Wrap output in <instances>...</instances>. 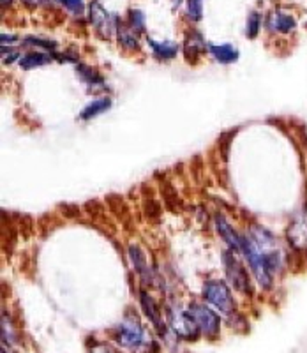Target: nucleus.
<instances>
[{"label": "nucleus", "instance_id": "ddd939ff", "mask_svg": "<svg viewBox=\"0 0 307 353\" xmlns=\"http://www.w3.org/2000/svg\"><path fill=\"white\" fill-rule=\"evenodd\" d=\"M148 46L152 48V52L156 53L157 59H163V61H170L179 52V46L172 41H154L148 39Z\"/></svg>", "mask_w": 307, "mask_h": 353}, {"label": "nucleus", "instance_id": "7ed1b4c3", "mask_svg": "<svg viewBox=\"0 0 307 353\" xmlns=\"http://www.w3.org/2000/svg\"><path fill=\"white\" fill-rule=\"evenodd\" d=\"M115 341L119 343L122 348L136 350L140 348L145 341V330L141 327V323L136 318L128 316L119 327L115 329Z\"/></svg>", "mask_w": 307, "mask_h": 353}, {"label": "nucleus", "instance_id": "393cba45", "mask_svg": "<svg viewBox=\"0 0 307 353\" xmlns=\"http://www.w3.org/2000/svg\"><path fill=\"white\" fill-rule=\"evenodd\" d=\"M173 2H175V4H180V2H182V0H173Z\"/></svg>", "mask_w": 307, "mask_h": 353}, {"label": "nucleus", "instance_id": "a211bd4d", "mask_svg": "<svg viewBox=\"0 0 307 353\" xmlns=\"http://www.w3.org/2000/svg\"><path fill=\"white\" fill-rule=\"evenodd\" d=\"M78 72H80L81 80L87 81V83L92 85V87L103 85V78H101L96 71H92L90 68H87V65H78Z\"/></svg>", "mask_w": 307, "mask_h": 353}, {"label": "nucleus", "instance_id": "4468645a", "mask_svg": "<svg viewBox=\"0 0 307 353\" xmlns=\"http://www.w3.org/2000/svg\"><path fill=\"white\" fill-rule=\"evenodd\" d=\"M110 106H112V101H110L108 97H101V99L92 101L90 105H88L87 108L80 113V119L81 121H90V119H94V117H97V115H101V113L106 112Z\"/></svg>", "mask_w": 307, "mask_h": 353}, {"label": "nucleus", "instance_id": "6e6552de", "mask_svg": "<svg viewBox=\"0 0 307 353\" xmlns=\"http://www.w3.org/2000/svg\"><path fill=\"white\" fill-rule=\"evenodd\" d=\"M288 241L295 249L307 251V207L297 214L288 226Z\"/></svg>", "mask_w": 307, "mask_h": 353}, {"label": "nucleus", "instance_id": "412c9836", "mask_svg": "<svg viewBox=\"0 0 307 353\" xmlns=\"http://www.w3.org/2000/svg\"><path fill=\"white\" fill-rule=\"evenodd\" d=\"M129 23H131V30H135V32H141L145 27V18L143 14H141V11L132 9V11L129 12Z\"/></svg>", "mask_w": 307, "mask_h": 353}, {"label": "nucleus", "instance_id": "9b49d317", "mask_svg": "<svg viewBox=\"0 0 307 353\" xmlns=\"http://www.w3.org/2000/svg\"><path fill=\"white\" fill-rule=\"evenodd\" d=\"M216 226L221 237L226 241V244L233 249V251H242V237H239L232 225L224 219L223 216H216Z\"/></svg>", "mask_w": 307, "mask_h": 353}, {"label": "nucleus", "instance_id": "f257e3e1", "mask_svg": "<svg viewBox=\"0 0 307 353\" xmlns=\"http://www.w3.org/2000/svg\"><path fill=\"white\" fill-rule=\"evenodd\" d=\"M242 253L248 258L258 285L270 290L275 274H279L286 263V256L277 239L267 228L256 226L248 237H242Z\"/></svg>", "mask_w": 307, "mask_h": 353}, {"label": "nucleus", "instance_id": "6ab92c4d", "mask_svg": "<svg viewBox=\"0 0 307 353\" xmlns=\"http://www.w3.org/2000/svg\"><path fill=\"white\" fill-rule=\"evenodd\" d=\"M188 14L191 20H201V17H204V0H188Z\"/></svg>", "mask_w": 307, "mask_h": 353}, {"label": "nucleus", "instance_id": "f03ea898", "mask_svg": "<svg viewBox=\"0 0 307 353\" xmlns=\"http://www.w3.org/2000/svg\"><path fill=\"white\" fill-rule=\"evenodd\" d=\"M204 299L212 307L223 313L224 316H230L235 311V301L228 288V285L221 279H210L204 285Z\"/></svg>", "mask_w": 307, "mask_h": 353}, {"label": "nucleus", "instance_id": "1a4fd4ad", "mask_svg": "<svg viewBox=\"0 0 307 353\" xmlns=\"http://www.w3.org/2000/svg\"><path fill=\"white\" fill-rule=\"evenodd\" d=\"M268 30L277 34H291L297 28V20L290 12L274 11L267 20Z\"/></svg>", "mask_w": 307, "mask_h": 353}, {"label": "nucleus", "instance_id": "4be33fe9", "mask_svg": "<svg viewBox=\"0 0 307 353\" xmlns=\"http://www.w3.org/2000/svg\"><path fill=\"white\" fill-rule=\"evenodd\" d=\"M57 2L64 6L71 12H75V14H83V0H57Z\"/></svg>", "mask_w": 307, "mask_h": 353}, {"label": "nucleus", "instance_id": "39448f33", "mask_svg": "<svg viewBox=\"0 0 307 353\" xmlns=\"http://www.w3.org/2000/svg\"><path fill=\"white\" fill-rule=\"evenodd\" d=\"M189 313L195 318L199 332H204L207 337H216L219 334L221 320L208 305L196 302V304L189 305Z\"/></svg>", "mask_w": 307, "mask_h": 353}, {"label": "nucleus", "instance_id": "5701e85b", "mask_svg": "<svg viewBox=\"0 0 307 353\" xmlns=\"http://www.w3.org/2000/svg\"><path fill=\"white\" fill-rule=\"evenodd\" d=\"M90 353H120V352L117 348H113L112 345H106V343H99V345H96L94 348L90 350Z\"/></svg>", "mask_w": 307, "mask_h": 353}, {"label": "nucleus", "instance_id": "20e7f679", "mask_svg": "<svg viewBox=\"0 0 307 353\" xmlns=\"http://www.w3.org/2000/svg\"><path fill=\"white\" fill-rule=\"evenodd\" d=\"M168 323L172 327L173 332L182 339H196L198 337V325H196L195 318L191 316L189 311H184L182 307L172 305L168 307Z\"/></svg>", "mask_w": 307, "mask_h": 353}, {"label": "nucleus", "instance_id": "0eeeda50", "mask_svg": "<svg viewBox=\"0 0 307 353\" xmlns=\"http://www.w3.org/2000/svg\"><path fill=\"white\" fill-rule=\"evenodd\" d=\"M90 20L92 25L97 28V32L104 37H110L113 32H117V28H119L115 17H112L99 2H92Z\"/></svg>", "mask_w": 307, "mask_h": 353}, {"label": "nucleus", "instance_id": "f8f14e48", "mask_svg": "<svg viewBox=\"0 0 307 353\" xmlns=\"http://www.w3.org/2000/svg\"><path fill=\"white\" fill-rule=\"evenodd\" d=\"M208 52L221 64H232L239 59V50L232 44H208Z\"/></svg>", "mask_w": 307, "mask_h": 353}, {"label": "nucleus", "instance_id": "2eb2a0df", "mask_svg": "<svg viewBox=\"0 0 307 353\" xmlns=\"http://www.w3.org/2000/svg\"><path fill=\"white\" fill-rule=\"evenodd\" d=\"M50 62H52V55H48V53H41V52H30L20 59V65L23 69L39 68V65L50 64Z\"/></svg>", "mask_w": 307, "mask_h": 353}, {"label": "nucleus", "instance_id": "b1692460", "mask_svg": "<svg viewBox=\"0 0 307 353\" xmlns=\"http://www.w3.org/2000/svg\"><path fill=\"white\" fill-rule=\"evenodd\" d=\"M25 4L28 6H44L48 4V0H23Z\"/></svg>", "mask_w": 307, "mask_h": 353}, {"label": "nucleus", "instance_id": "aec40b11", "mask_svg": "<svg viewBox=\"0 0 307 353\" xmlns=\"http://www.w3.org/2000/svg\"><path fill=\"white\" fill-rule=\"evenodd\" d=\"M259 27H261V18H259L258 12H251L248 18V28H246V34H248V37L258 36Z\"/></svg>", "mask_w": 307, "mask_h": 353}, {"label": "nucleus", "instance_id": "f3484780", "mask_svg": "<svg viewBox=\"0 0 307 353\" xmlns=\"http://www.w3.org/2000/svg\"><path fill=\"white\" fill-rule=\"evenodd\" d=\"M117 34H119V41L124 48H129V50L138 48V39H136V36L131 32V30H128V28L124 27H119L117 28Z\"/></svg>", "mask_w": 307, "mask_h": 353}, {"label": "nucleus", "instance_id": "9d476101", "mask_svg": "<svg viewBox=\"0 0 307 353\" xmlns=\"http://www.w3.org/2000/svg\"><path fill=\"white\" fill-rule=\"evenodd\" d=\"M140 304L148 320H150L152 323H154V327L159 330L161 336H164V334H166V327H164L163 320H161V311L156 305V302H154V299H152L147 292H140Z\"/></svg>", "mask_w": 307, "mask_h": 353}, {"label": "nucleus", "instance_id": "dca6fc26", "mask_svg": "<svg viewBox=\"0 0 307 353\" xmlns=\"http://www.w3.org/2000/svg\"><path fill=\"white\" fill-rule=\"evenodd\" d=\"M129 256H131L132 265H135L136 272L140 274L141 277H147L148 276V269H147V260H145V254L141 253V249L138 245L132 244L129 248Z\"/></svg>", "mask_w": 307, "mask_h": 353}, {"label": "nucleus", "instance_id": "423d86ee", "mask_svg": "<svg viewBox=\"0 0 307 353\" xmlns=\"http://www.w3.org/2000/svg\"><path fill=\"white\" fill-rule=\"evenodd\" d=\"M224 267H226L228 279L232 281L233 288L237 292L244 293V295H249L251 293V283H249L248 272L239 263V260H235V258H232V254L226 253L224 254Z\"/></svg>", "mask_w": 307, "mask_h": 353}]
</instances>
